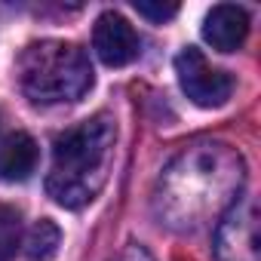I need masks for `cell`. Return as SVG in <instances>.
Listing matches in <instances>:
<instances>
[{"mask_svg": "<svg viewBox=\"0 0 261 261\" xmlns=\"http://www.w3.org/2000/svg\"><path fill=\"white\" fill-rule=\"evenodd\" d=\"M243 188V160L227 145H197L185 151L160 178V215L178 230H191L212 212L227 209Z\"/></svg>", "mask_w": 261, "mask_h": 261, "instance_id": "obj_1", "label": "cell"}, {"mask_svg": "<svg viewBox=\"0 0 261 261\" xmlns=\"http://www.w3.org/2000/svg\"><path fill=\"white\" fill-rule=\"evenodd\" d=\"M114 139L117 126L108 114H95L62 133L53 145V169L46 175V194L65 209H80L92 203L101 185L108 181Z\"/></svg>", "mask_w": 261, "mask_h": 261, "instance_id": "obj_2", "label": "cell"}, {"mask_svg": "<svg viewBox=\"0 0 261 261\" xmlns=\"http://www.w3.org/2000/svg\"><path fill=\"white\" fill-rule=\"evenodd\" d=\"M19 86L34 105H65L77 101L92 86L89 56L77 43L40 40L25 46L19 56Z\"/></svg>", "mask_w": 261, "mask_h": 261, "instance_id": "obj_3", "label": "cell"}, {"mask_svg": "<svg viewBox=\"0 0 261 261\" xmlns=\"http://www.w3.org/2000/svg\"><path fill=\"white\" fill-rule=\"evenodd\" d=\"M215 261H261L258 246V209L249 194H240L218 218L212 237Z\"/></svg>", "mask_w": 261, "mask_h": 261, "instance_id": "obj_4", "label": "cell"}, {"mask_svg": "<svg viewBox=\"0 0 261 261\" xmlns=\"http://www.w3.org/2000/svg\"><path fill=\"white\" fill-rule=\"evenodd\" d=\"M175 74L185 95L197 108H221L233 92V77L221 68H212L197 46H185L175 56Z\"/></svg>", "mask_w": 261, "mask_h": 261, "instance_id": "obj_5", "label": "cell"}, {"mask_svg": "<svg viewBox=\"0 0 261 261\" xmlns=\"http://www.w3.org/2000/svg\"><path fill=\"white\" fill-rule=\"evenodd\" d=\"M92 49L108 68H123L139 59L142 40L120 13H101L92 28Z\"/></svg>", "mask_w": 261, "mask_h": 261, "instance_id": "obj_6", "label": "cell"}, {"mask_svg": "<svg viewBox=\"0 0 261 261\" xmlns=\"http://www.w3.org/2000/svg\"><path fill=\"white\" fill-rule=\"evenodd\" d=\"M249 34V16L243 7L233 4H218L206 13L203 19V40L218 49V53H233L246 43Z\"/></svg>", "mask_w": 261, "mask_h": 261, "instance_id": "obj_7", "label": "cell"}, {"mask_svg": "<svg viewBox=\"0 0 261 261\" xmlns=\"http://www.w3.org/2000/svg\"><path fill=\"white\" fill-rule=\"evenodd\" d=\"M37 142L28 133H13L0 148V178L4 181H25L37 169Z\"/></svg>", "mask_w": 261, "mask_h": 261, "instance_id": "obj_8", "label": "cell"}, {"mask_svg": "<svg viewBox=\"0 0 261 261\" xmlns=\"http://www.w3.org/2000/svg\"><path fill=\"white\" fill-rule=\"evenodd\" d=\"M59 246H62V230H59V224L49 221V218H40V221L28 230V237H25V258H28V261H49V258L59 252Z\"/></svg>", "mask_w": 261, "mask_h": 261, "instance_id": "obj_9", "label": "cell"}, {"mask_svg": "<svg viewBox=\"0 0 261 261\" xmlns=\"http://www.w3.org/2000/svg\"><path fill=\"white\" fill-rule=\"evenodd\" d=\"M22 246V215L13 206H0V261H13Z\"/></svg>", "mask_w": 261, "mask_h": 261, "instance_id": "obj_10", "label": "cell"}, {"mask_svg": "<svg viewBox=\"0 0 261 261\" xmlns=\"http://www.w3.org/2000/svg\"><path fill=\"white\" fill-rule=\"evenodd\" d=\"M136 13L151 19V22H166V19H172L178 13V7L175 4H148V0H136Z\"/></svg>", "mask_w": 261, "mask_h": 261, "instance_id": "obj_11", "label": "cell"}, {"mask_svg": "<svg viewBox=\"0 0 261 261\" xmlns=\"http://www.w3.org/2000/svg\"><path fill=\"white\" fill-rule=\"evenodd\" d=\"M117 261H151V255H148L142 246H133V249H126Z\"/></svg>", "mask_w": 261, "mask_h": 261, "instance_id": "obj_12", "label": "cell"}]
</instances>
